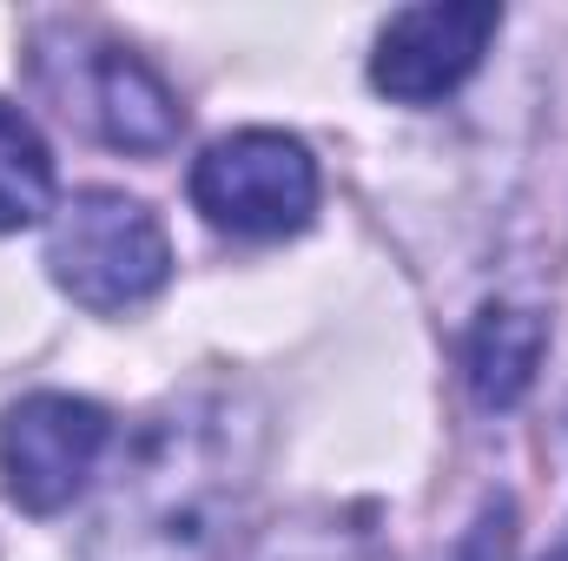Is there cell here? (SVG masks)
<instances>
[{
	"instance_id": "1",
	"label": "cell",
	"mask_w": 568,
	"mask_h": 561,
	"mask_svg": "<svg viewBox=\"0 0 568 561\" xmlns=\"http://www.w3.org/2000/svg\"><path fill=\"white\" fill-rule=\"evenodd\" d=\"M258 410L199 384L140 422L93 522V561H212L252 496Z\"/></svg>"
},
{
	"instance_id": "2",
	"label": "cell",
	"mask_w": 568,
	"mask_h": 561,
	"mask_svg": "<svg viewBox=\"0 0 568 561\" xmlns=\"http://www.w3.org/2000/svg\"><path fill=\"white\" fill-rule=\"evenodd\" d=\"M47 272L53 284L100 310V317H120V310H140L152 304L165 278H172V238L159 225V212L126 198V192H80L53 212V232H47Z\"/></svg>"
},
{
	"instance_id": "3",
	"label": "cell",
	"mask_w": 568,
	"mask_h": 561,
	"mask_svg": "<svg viewBox=\"0 0 568 561\" xmlns=\"http://www.w3.org/2000/svg\"><path fill=\"white\" fill-rule=\"evenodd\" d=\"M192 205L232 238H291L317 212V159L291 133H232L199 152Z\"/></svg>"
},
{
	"instance_id": "4",
	"label": "cell",
	"mask_w": 568,
	"mask_h": 561,
	"mask_svg": "<svg viewBox=\"0 0 568 561\" xmlns=\"http://www.w3.org/2000/svg\"><path fill=\"white\" fill-rule=\"evenodd\" d=\"M113 417L67 390H33L0 417V482L27 516H60L106 462Z\"/></svg>"
},
{
	"instance_id": "5",
	"label": "cell",
	"mask_w": 568,
	"mask_h": 561,
	"mask_svg": "<svg viewBox=\"0 0 568 561\" xmlns=\"http://www.w3.org/2000/svg\"><path fill=\"white\" fill-rule=\"evenodd\" d=\"M503 27V7L489 0H429V7H404L390 13V27L377 33L371 53V80L377 93L404 100V106H429L449 100L489 53Z\"/></svg>"
},
{
	"instance_id": "6",
	"label": "cell",
	"mask_w": 568,
	"mask_h": 561,
	"mask_svg": "<svg viewBox=\"0 0 568 561\" xmlns=\"http://www.w3.org/2000/svg\"><path fill=\"white\" fill-rule=\"evenodd\" d=\"M80 100H87L80 113L93 120V133L106 145H120V152H165L179 140V126H185L179 93L126 47H100L93 53Z\"/></svg>"
},
{
	"instance_id": "7",
	"label": "cell",
	"mask_w": 568,
	"mask_h": 561,
	"mask_svg": "<svg viewBox=\"0 0 568 561\" xmlns=\"http://www.w3.org/2000/svg\"><path fill=\"white\" fill-rule=\"evenodd\" d=\"M542 350H549V317L542 310H529V304H483L476 324H469V350H463L476 404L483 410L523 404L536 370H542Z\"/></svg>"
},
{
	"instance_id": "8",
	"label": "cell",
	"mask_w": 568,
	"mask_h": 561,
	"mask_svg": "<svg viewBox=\"0 0 568 561\" xmlns=\"http://www.w3.org/2000/svg\"><path fill=\"white\" fill-rule=\"evenodd\" d=\"M53 212V159L47 140L0 100V232H20Z\"/></svg>"
},
{
	"instance_id": "9",
	"label": "cell",
	"mask_w": 568,
	"mask_h": 561,
	"mask_svg": "<svg viewBox=\"0 0 568 561\" xmlns=\"http://www.w3.org/2000/svg\"><path fill=\"white\" fill-rule=\"evenodd\" d=\"M252 561H384V555H377L371 529H357L344 516H297V522L272 529Z\"/></svg>"
},
{
	"instance_id": "10",
	"label": "cell",
	"mask_w": 568,
	"mask_h": 561,
	"mask_svg": "<svg viewBox=\"0 0 568 561\" xmlns=\"http://www.w3.org/2000/svg\"><path fill=\"white\" fill-rule=\"evenodd\" d=\"M516 516H509V502L496 496V502H483V516H476V529H469V542L456 549V561H509V542H516V529H509Z\"/></svg>"
},
{
	"instance_id": "11",
	"label": "cell",
	"mask_w": 568,
	"mask_h": 561,
	"mask_svg": "<svg viewBox=\"0 0 568 561\" xmlns=\"http://www.w3.org/2000/svg\"><path fill=\"white\" fill-rule=\"evenodd\" d=\"M542 561H568V536H562V542H556V549H549Z\"/></svg>"
}]
</instances>
